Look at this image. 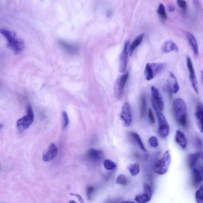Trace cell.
I'll list each match as a JSON object with an SVG mask.
<instances>
[{
  "mask_svg": "<svg viewBox=\"0 0 203 203\" xmlns=\"http://www.w3.org/2000/svg\"><path fill=\"white\" fill-rule=\"evenodd\" d=\"M173 113L177 123L182 127H185L187 123V105L182 99L177 98L173 103Z\"/></svg>",
  "mask_w": 203,
  "mask_h": 203,
  "instance_id": "obj_1",
  "label": "cell"
},
{
  "mask_svg": "<svg viewBox=\"0 0 203 203\" xmlns=\"http://www.w3.org/2000/svg\"><path fill=\"white\" fill-rule=\"evenodd\" d=\"M1 33L7 40L9 48L15 54L20 53L24 49V44L22 40L17 38L16 33L9 29H1Z\"/></svg>",
  "mask_w": 203,
  "mask_h": 203,
  "instance_id": "obj_2",
  "label": "cell"
},
{
  "mask_svg": "<svg viewBox=\"0 0 203 203\" xmlns=\"http://www.w3.org/2000/svg\"><path fill=\"white\" fill-rule=\"evenodd\" d=\"M171 162V155L169 150H167L162 157L155 164L154 171L157 174L164 175L167 173Z\"/></svg>",
  "mask_w": 203,
  "mask_h": 203,
  "instance_id": "obj_3",
  "label": "cell"
},
{
  "mask_svg": "<svg viewBox=\"0 0 203 203\" xmlns=\"http://www.w3.org/2000/svg\"><path fill=\"white\" fill-rule=\"evenodd\" d=\"M26 115L19 119L16 122V127L20 131L22 132L29 128L34 120V114L30 104L27 106Z\"/></svg>",
  "mask_w": 203,
  "mask_h": 203,
  "instance_id": "obj_4",
  "label": "cell"
},
{
  "mask_svg": "<svg viewBox=\"0 0 203 203\" xmlns=\"http://www.w3.org/2000/svg\"><path fill=\"white\" fill-rule=\"evenodd\" d=\"M154 109L156 111L159 122L158 133L162 138H165L169 135V127L166 119L164 114L161 112L154 103H152Z\"/></svg>",
  "mask_w": 203,
  "mask_h": 203,
  "instance_id": "obj_5",
  "label": "cell"
},
{
  "mask_svg": "<svg viewBox=\"0 0 203 203\" xmlns=\"http://www.w3.org/2000/svg\"><path fill=\"white\" fill-rule=\"evenodd\" d=\"M164 67V64L160 63H147L144 72L146 80L150 81L153 79L155 75H158L162 70Z\"/></svg>",
  "mask_w": 203,
  "mask_h": 203,
  "instance_id": "obj_6",
  "label": "cell"
},
{
  "mask_svg": "<svg viewBox=\"0 0 203 203\" xmlns=\"http://www.w3.org/2000/svg\"><path fill=\"white\" fill-rule=\"evenodd\" d=\"M129 74L126 73L121 76L115 81L114 88V93L115 98L119 100L121 97L123 89L128 79Z\"/></svg>",
  "mask_w": 203,
  "mask_h": 203,
  "instance_id": "obj_7",
  "label": "cell"
},
{
  "mask_svg": "<svg viewBox=\"0 0 203 203\" xmlns=\"http://www.w3.org/2000/svg\"><path fill=\"white\" fill-rule=\"evenodd\" d=\"M130 48V41L128 40L125 44L124 48L120 55L119 66V71L120 72L124 73L126 69Z\"/></svg>",
  "mask_w": 203,
  "mask_h": 203,
  "instance_id": "obj_8",
  "label": "cell"
},
{
  "mask_svg": "<svg viewBox=\"0 0 203 203\" xmlns=\"http://www.w3.org/2000/svg\"><path fill=\"white\" fill-rule=\"evenodd\" d=\"M144 192L136 196L135 201L138 203H147L151 200L152 191L151 187L147 184L144 185Z\"/></svg>",
  "mask_w": 203,
  "mask_h": 203,
  "instance_id": "obj_9",
  "label": "cell"
},
{
  "mask_svg": "<svg viewBox=\"0 0 203 203\" xmlns=\"http://www.w3.org/2000/svg\"><path fill=\"white\" fill-rule=\"evenodd\" d=\"M187 65L189 72L190 73V79L191 80L192 87L196 94L199 93L198 87V82L195 75V69L193 65L191 59L189 56L187 58Z\"/></svg>",
  "mask_w": 203,
  "mask_h": 203,
  "instance_id": "obj_10",
  "label": "cell"
},
{
  "mask_svg": "<svg viewBox=\"0 0 203 203\" xmlns=\"http://www.w3.org/2000/svg\"><path fill=\"white\" fill-rule=\"evenodd\" d=\"M121 118L126 126H129L132 122V115L130 107L128 102H125L123 105L121 112Z\"/></svg>",
  "mask_w": 203,
  "mask_h": 203,
  "instance_id": "obj_11",
  "label": "cell"
},
{
  "mask_svg": "<svg viewBox=\"0 0 203 203\" xmlns=\"http://www.w3.org/2000/svg\"><path fill=\"white\" fill-rule=\"evenodd\" d=\"M151 92L152 97V102L155 104L160 111H163L164 109V102L160 91L153 86L151 87Z\"/></svg>",
  "mask_w": 203,
  "mask_h": 203,
  "instance_id": "obj_12",
  "label": "cell"
},
{
  "mask_svg": "<svg viewBox=\"0 0 203 203\" xmlns=\"http://www.w3.org/2000/svg\"><path fill=\"white\" fill-rule=\"evenodd\" d=\"M58 151V150L56 145L53 143L50 144L47 151L43 155V161L48 162L53 160L57 155Z\"/></svg>",
  "mask_w": 203,
  "mask_h": 203,
  "instance_id": "obj_13",
  "label": "cell"
},
{
  "mask_svg": "<svg viewBox=\"0 0 203 203\" xmlns=\"http://www.w3.org/2000/svg\"><path fill=\"white\" fill-rule=\"evenodd\" d=\"M196 122L199 130L201 133H203V105L198 104L196 106L195 113Z\"/></svg>",
  "mask_w": 203,
  "mask_h": 203,
  "instance_id": "obj_14",
  "label": "cell"
},
{
  "mask_svg": "<svg viewBox=\"0 0 203 203\" xmlns=\"http://www.w3.org/2000/svg\"><path fill=\"white\" fill-rule=\"evenodd\" d=\"M168 83V88L171 93L176 94L179 91V86L178 82L175 75L173 73H169Z\"/></svg>",
  "mask_w": 203,
  "mask_h": 203,
  "instance_id": "obj_15",
  "label": "cell"
},
{
  "mask_svg": "<svg viewBox=\"0 0 203 203\" xmlns=\"http://www.w3.org/2000/svg\"><path fill=\"white\" fill-rule=\"evenodd\" d=\"M185 35L189 43L192 47L194 55L196 57H198L199 56V48L197 40L195 36L189 32H186Z\"/></svg>",
  "mask_w": 203,
  "mask_h": 203,
  "instance_id": "obj_16",
  "label": "cell"
},
{
  "mask_svg": "<svg viewBox=\"0 0 203 203\" xmlns=\"http://www.w3.org/2000/svg\"><path fill=\"white\" fill-rule=\"evenodd\" d=\"M87 157L91 160L94 161H98L102 159L103 153L101 150L92 148L87 151Z\"/></svg>",
  "mask_w": 203,
  "mask_h": 203,
  "instance_id": "obj_17",
  "label": "cell"
},
{
  "mask_svg": "<svg viewBox=\"0 0 203 203\" xmlns=\"http://www.w3.org/2000/svg\"><path fill=\"white\" fill-rule=\"evenodd\" d=\"M175 141L182 149L187 147V141L185 134L180 130H177L175 135Z\"/></svg>",
  "mask_w": 203,
  "mask_h": 203,
  "instance_id": "obj_18",
  "label": "cell"
},
{
  "mask_svg": "<svg viewBox=\"0 0 203 203\" xmlns=\"http://www.w3.org/2000/svg\"><path fill=\"white\" fill-rule=\"evenodd\" d=\"M162 50L165 53H168L172 51L178 52V46L175 43L171 41H166L164 43L162 47Z\"/></svg>",
  "mask_w": 203,
  "mask_h": 203,
  "instance_id": "obj_19",
  "label": "cell"
},
{
  "mask_svg": "<svg viewBox=\"0 0 203 203\" xmlns=\"http://www.w3.org/2000/svg\"><path fill=\"white\" fill-rule=\"evenodd\" d=\"M201 155L200 153L190 154L187 158L188 165L191 169L193 168L198 161Z\"/></svg>",
  "mask_w": 203,
  "mask_h": 203,
  "instance_id": "obj_20",
  "label": "cell"
},
{
  "mask_svg": "<svg viewBox=\"0 0 203 203\" xmlns=\"http://www.w3.org/2000/svg\"><path fill=\"white\" fill-rule=\"evenodd\" d=\"M203 180V177L200 172L197 169H194L192 173L193 184L195 186H197Z\"/></svg>",
  "mask_w": 203,
  "mask_h": 203,
  "instance_id": "obj_21",
  "label": "cell"
},
{
  "mask_svg": "<svg viewBox=\"0 0 203 203\" xmlns=\"http://www.w3.org/2000/svg\"><path fill=\"white\" fill-rule=\"evenodd\" d=\"M144 36V34H140L132 42L130 45V53L131 56L133 54L135 50L136 49V48L142 42Z\"/></svg>",
  "mask_w": 203,
  "mask_h": 203,
  "instance_id": "obj_22",
  "label": "cell"
},
{
  "mask_svg": "<svg viewBox=\"0 0 203 203\" xmlns=\"http://www.w3.org/2000/svg\"><path fill=\"white\" fill-rule=\"evenodd\" d=\"M146 105V97L144 95H142L141 97V100H140V116L141 119H142L144 116Z\"/></svg>",
  "mask_w": 203,
  "mask_h": 203,
  "instance_id": "obj_23",
  "label": "cell"
},
{
  "mask_svg": "<svg viewBox=\"0 0 203 203\" xmlns=\"http://www.w3.org/2000/svg\"><path fill=\"white\" fill-rule=\"evenodd\" d=\"M130 173L131 175L133 176H135L139 173L140 171V167L139 164L135 163L133 164H131L128 167Z\"/></svg>",
  "mask_w": 203,
  "mask_h": 203,
  "instance_id": "obj_24",
  "label": "cell"
},
{
  "mask_svg": "<svg viewBox=\"0 0 203 203\" xmlns=\"http://www.w3.org/2000/svg\"><path fill=\"white\" fill-rule=\"evenodd\" d=\"M131 136L133 137L135 141L137 142L138 145H139L140 148L144 151H146L145 149V146L144 145L143 142H142V140H141V137H140L139 135L137 133H135V132H131L130 133Z\"/></svg>",
  "mask_w": 203,
  "mask_h": 203,
  "instance_id": "obj_25",
  "label": "cell"
},
{
  "mask_svg": "<svg viewBox=\"0 0 203 203\" xmlns=\"http://www.w3.org/2000/svg\"><path fill=\"white\" fill-rule=\"evenodd\" d=\"M158 13L162 20H167L168 16L166 12L165 6L163 4L161 3L158 9Z\"/></svg>",
  "mask_w": 203,
  "mask_h": 203,
  "instance_id": "obj_26",
  "label": "cell"
},
{
  "mask_svg": "<svg viewBox=\"0 0 203 203\" xmlns=\"http://www.w3.org/2000/svg\"><path fill=\"white\" fill-rule=\"evenodd\" d=\"M195 199L197 203H203V185L196 191Z\"/></svg>",
  "mask_w": 203,
  "mask_h": 203,
  "instance_id": "obj_27",
  "label": "cell"
},
{
  "mask_svg": "<svg viewBox=\"0 0 203 203\" xmlns=\"http://www.w3.org/2000/svg\"><path fill=\"white\" fill-rule=\"evenodd\" d=\"M116 183L122 186H126L128 183V179L124 175H120L117 178Z\"/></svg>",
  "mask_w": 203,
  "mask_h": 203,
  "instance_id": "obj_28",
  "label": "cell"
},
{
  "mask_svg": "<svg viewBox=\"0 0 203 203\" xmlns=\"http://www.w3.org/2000/svg\"><path fill=\"white\" fill-rule=\"evenodd\" d=\"M104 167L105 169L108 170H113L116 167V164L110 160H106L104 161Z\"/></svg>",
  "mask_w": 203,
  "mask_h": 203,
  "instance_id": "obj_29",
  "label": "cell"
},
{
  "mask_svg": "<svg viewBox=\"0 0 203 203\" xmlns=\"http://www.w3.org/2000/svg\"><path fill=\"white\" fill-rule=\"evenodd\" d=\"M95 191V188L92 186H89L87 187L86 189V195L87 199L91 200L92 199V196Z\"/></svg>",
  "mask_w": 203,
  "mask_h": 203,
  "instance_id": "obj_30",
  "label": "cell"
},
{
  "mask_svg": "<svg viewBox=\"0 0 203 203\" xmlns=\"http://www.w3.org/2000/svg\"><path fill=\"white\" fill-rule=\"evenodd\" d=\"M63 127L65 128L68 126L69 124V118L67 113L65 111L62 112Z\"/></svg>",
  "mask_w": 203,
  "mask_h": 203,
  "instance_id": "obj_31",
  "label": "cell"
},
{
  "mask_svg": "<svg viewBox=\"0 0 203 203\" xmlns=\"http://www.w3.org/2000/svg\"><path fill=\"white\" fill-rule=\"evenodd\" d=\"M149 142L150 145L154 148H156L158 145V142L157 138L155 136H152V137H150L149 139Z\"/></svg>",
  "mask_w": 203,
  "mask_h": 203,
  "instance_id": "obj_32",
  "label": "cell"
},
{
  "mask_svg": "<svg viewBox=\"0 0 203 203\" xmlns=\"http://www.w3.org/2000/svg\"><path fill=\"white\" fill-rule=\"evenodd\" d=\"M62 45L64 47V48H65V49L68 51L69 52H74V50L75 51H77V48L75 47H74V46L66 44H64L63 43L62 44Z\"/></svg>",
  "mask_w": 203,
  "mask_h": 203,
  "instance_id": "obj_33",
  "label": "cell"
},
{
  "mask_svg": "<svg viewBox=\"0 0 203 203\" xmlns=\"http://www.w3.org/2000/svg\"><path fill=\"white\" fill-rule=\"evenodd\" d=\"M177 3L178 7L183 10H186L187 8V2L183 0H178L177 1Z\"/></svg>",
  "mask_w": 203,
  "mask_h": 203,
  "instance_id": "obj_34",
  "label": "cell"
},
{
  "mask_svg": "<svg viewBox=\"0 0 203 203\" xmlns=\"http://www.w3.org/2000/svg\"><path fill=\"white\" fill-rule=\"evenodd\" d=\"M148 118L150 123H154L155 122V118L154 116L153 113L151 109L150 108L148 111Z\"/></svg>",
  "mask_w": 203,
  "mask_h": 203,
  "instance_id": "obj_35",
  "label": "cell"
},
{
  "mask_svg": "<svg viewBox=\"0 0 203 203\" xmlns=\"http://www.w3.org/2000/svg\"><path fill=\"white\" fill-rule=\"evenodd\" d=\"M70 195H72V196H75L76 197L78 198V200H79V201H80L81 203H84V201H83V199L82 198V196H81L80 195H78V194L72 193H71Z\"/></svg>",
  "mask_w": 203,
  "mask_h": 203,
  "instance_id": "obj_36",
  "label": "cell"
},
{
  "mask_svg": "<svg viewBox=\"0 0 203 203\" xmlns=\"http://www.w3.org/2000/svg\"><path fill=\"white\" fill-rule=\"evenodd\" d=\"M196 145L198 147V148H201L202 146V142L201 140L199 139V138H197L196 139Z\"/></svg>",
  "mask_w": 203,
  "mask_h": 203,
  "instance_id": "obj_37",
  "label": "cell"
},
{
  "mask_svg": "<svg viewBox=\"0 0 203 203\" xmlns=\"http://www.w3.org/2000/svg\"><path fill=\"white\" fill-rule=\"evenodd\" d=\"M201 81H202V82L203 83V70L201 71Z\"/></svg>",
  "mask_w": 203,
  "mask_h": 203,
  "instance_id": "obj_38",
  "label": "cell"
},
{
  "mask_svg": "<svg viewBox=\"0 0 203 203\" xmlns=\"http://www.w3.org/2000/svg\"><path fill=\"white\" fill-rule=\"evenodd\" d=\"M121 203H136L135 202H134V201H123V202Z\"/></svg>",
  "mask_w": 203,
  "mask_h": 203,
  "instance_id": "obj_39",
  "label": "cell"
},
{
  "mask_svg": "<svg viewBox=\"0 0 203 203\" xmlns=\"http://www.w3.org/2000/svg\"><path fill=\"white\" fill-rule=\"evenodd\" d=\"M169 11H170L171 12H172L174 11V9L173 8V7H172V6H170L169 7Z\"/></svg>",
  "mask_w": 203,
  "mask_h": 203,
  "instance_id": "obj_40",
  "label": "cell"
},
{
  "mask_svg": "<svg viewBox=\"0 0 203 203\" xmlns=\"http://www.w3.org/2000/svg\"><path fill=\"white\" fill-rule=\"evenodd\" d=\"M69 203H77L75 202V201H74V200H71L69 201Z\"/></svg>",
  "mask_w": 203,
  "mask_h": 203,
  "instance_id": "obj_41",
  "label": "cell"
},
{
  "mask_svg": "<svg viewBox=\"0 0 203 203\" xmlns=\"http://www.w3.org/2000/svg\"><path fill=\"white\" fill-rule=\"evenodd\" d=\"M201 172H202L203 173V166L201 167Z\"/></svg>",
  "mask_w": 203,
  "mask_h": 203,
  "instance_id": "obj_42",
  "label": "cell"
},
{
  "mask_svg": "<svg viewBox=\"0 0 203 203\" xmlns=\"http://www.w3.org/2000/svg\"><path fill=\"white\" fill-rule=\"evenodd\" d=\"M201 156H202V159H203V153L202 154V155H201Z\"/></svg>",
  "mask_w": 203,
  "mask_h": 203,
  "instance_id": "obj_43",
  "label": "cell"
}]
</instances>
